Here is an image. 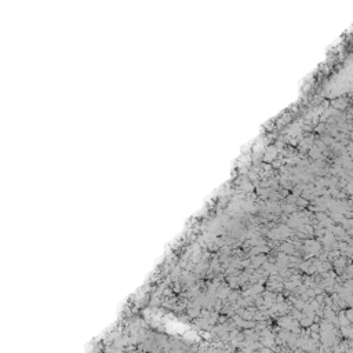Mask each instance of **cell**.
Wrapping results in <instances>:
<instances>
[{
    "mask_svg": "<svg viewBox=\"0 0 353 353\" xmlns=\"http://www.w3.org/2000/svg\"><path fill=\"white\" fill-rule=\"evenodd\" d=\"M189 313H191V316H194V315H197V313H199V309H197V310H189Z\"/></svg>",
    "mask_w": 353,
    "mask_h": 353,
    "instance_id": "1",
    "label": "cell"
}]
</instances>
